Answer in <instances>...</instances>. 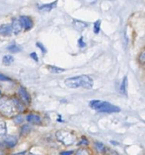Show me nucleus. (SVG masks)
Segmentation results:
<instances>
[{
    "label": "nucleus",
    "instance_id": "obj_1",
    "mask_svg": "<svg viewBox=\"0 0 145 155\" xmlns=\"http://www.w3.org/2000/svg\"><path fill=\"white\" fill-rule=\"evenodd\" d=\"M64 84L67 87L76 89V88H84V89H91L94 84L93 79L88 75H78L65 79Z\"/></svg>",
    "mask_w": 145,
    "mask_h": 155
},
{
    "label": "nucleus",
    "instance_id": "obj_2",
    "mask_svg": "<svg viewBox=\"0 0 145 155\" xmlns=\"http://www.w3.org/2000/svg\"><path fill=\"white\" fill-rule=\"evenodd\" d=\"M90 106L99 112V113H105V114H112V113H118L120 112V108L104 101L94 100L90 102Z\"/></svg>",
    "mask_w": 145,
    "mask_h": 155
},
{
    "label": "nucleus",
    "instance_id": "obj_3",
    "mask_svg": "<svg viewBox=\"0 0 145 155\" xmlns=\"http://www.w3.org/2000/svg\"><path fill=\"white\" fill-rule=\"evenodd\" d=\"M16 109L14 101L6 99V98H1L0 99V112L6 116H10L14 114L15 110Z\"/></svg>",
    "mask_w": 145,
    "mask_h": 155
},
{
    "label": "nucleus",
    "instance_id": "obj_4",
    "mask_svg": "<svg viewBox=\"0 0 145 155\" xmlns=\"http://www.w3.org/2000/svg\"><path fill=\"white\" fill-rule=\"evenodd\" d=\"M55 135H56L57 140L64 145H71L75 141V137L74 136V134L68 131L60 130V131L56 132Z\"/></svg>",
    "mask_w": 145,
    "mask_h": 155
},
{
    "label": "nucleus",
    "instance_id": "obj_5",
    "mask_svg": "<svg viewBox=\"0 0 145 155\" xmlns=\"http://www.w3.org/2000/svg\"><path fill=\"white\" fill-rule=\"evenodd\" d=\"M17 143V139L15 136H5L0 140V146L3 148H12Z\"/></svg>",
    "mask_w": 145,
    "mask_h": 155
},
{
    "label": "nucleus",
    "instance_id": "obj_6",
    "mask_svg": "<svg viewBox=\"0 0 145 155\" xmlns=\"http://www.w3.org/2000/svg\"><path fill=\"white\" fill-rule=\"evenodd\" d=\"M19 21H20V23L22 25V27L25 28V30H30L33 27V25H34L33 20L29 16H26V15L20 16Z\"/></svg>",
    "mask_w": 145,
    "mask_h": 155
},
{
    "label": "nucleus",
    "instance_id": "obj_7",
    "mask_svg": "<svg viewBox=\"0 0 145 155\" xmlns=\"http://www.w3.org/2000/svg\"><path fill=\"white\" fill-rule=\"evenodd\" d=\"M56 5H57V0H55V1L53 2V3H49V4H45V5H39L38 9H39L40 11L49 12V11L53 10L54 8H55V7H56Z\"/></svg>",
    "mask_w": 145,
    "mask_h": 155
},
{
    "label": "nucleus",
    "instance_id": "obj_8",
    "mask_svg": "<svg viewBox=\"0 0 145 155\" xmlns=\"http://www.w3.org/2000/svg\"><path fill=\"white\" fill-rule=\"evenodd\" d=\"M18 94H19V95H20V97H21V99H22L25 103H26V104H29V103H30V101H31L30 95H29V94L27 93V91H26L25 88L20 87V88H19V91H18Z\"/></svg>",
    "mask_w": 145,
    "mask_h": 155
},
{
    "label": "nucleus",
    "instance_id": "obj_9",
    "mask_svg": "<svg viewBox=\"0 0 145 155\" xmlns=\"http://www.w3.org/2000/svg\"><path fill=\"white\" fill-rule=\"evenodd\" d=\"M12 34L11 25H2L0 26V35L3 36H9Z\"/></svg>",
    "mask_w": 145,
    "mask_h": 155
},
{
    "label": "nucleus",
    "instance_id": "obj_10",
    "mask_svg": "<svg viewBox=\"0 0 145 155\" xmlns=\"http://www.w3.org/2000/svg\"><path fill=\"white\" fill-rule=\"evenodd\" d=\"M11 27H12V32L14 33V34H18L21 30H22V25H21V23H20V21L19 20H17V19H15V20H13V23H12V25H11Z\"/></svg>",
    "mask_w": 145,
    "mask_h": 155
},
{
    "label": "nucleus",
    "instance_id": "obj_11",
    "mask_svg": "<svg viewBox=\"0 0 145 155\" xmlns=\"http://www.w3.org/2000/svg\"><path fill=\"white\" fill-rule=\"evenodd\" d=\"M26 120L29 123H32L34 124H41V118L36 114H29L26 116Z\"/></svg>",
    "mask_w": 145,
    "mask_h": 155
},
{
    "label": "nucleus",
    "instance_id": "obj_12",
    "mask_svg": "<svg viewBox=\"0 0 145 155\" xmlns=\"http://www.w3.org/2000/svg\"><path fill=\"white\" fill-rule=\"evenodd\" d=\"M73 25L75 27V29H77L78 31H82L83 29H84L86 26H88L87 23H84L83 21H79V20H74L73 21Z\"/></svg>",
    "mask_w": 145,
    "mask_h": 155
},
{
    "label": "nucleus",
    "instance_id": "obj_13",
    "mask_svg": "<svg viewBox=\"0 0 145 155\" xmlns=\"http://www.w3.org/2000/svg\"><path fill=\"white\" fill-rule=\"evenodd\" d=\"M47 68H48V70H49L51 73H53V74H60V73H63V72L64 71V69L56 67V66H54V65H48Z\"/></svg>",
    "mask_w": 145,
    "mask_h": 155
},
{
    "label": "nucleus",
    "instance_id": "obj_14",
    "mask_svg": "<svg viewBox=\"0 0 145 155\" xmlns=\"http://www.w3.org/2000/svg\"><path fill=\"white\" fill-rule=\"evenodd\" d=\"M14 62V57L10 54H7V55H5L3 57V64L5 65H9L11 64L12 63Z\"/></svg>",
    "mask_w": 145,
    "mask_h": 155
},
{
    "label": "nucleus",
    "instance_id": "obj_15",
    "mask_svg": "<svg viewBox=\"0 0 145 155\" xmlns=\"http://www.w3.org/2000/svg\"><path fill=\"white\" fill-rule=\"evenodd\" d=\"M6 134V124L5 123L0 119V136H4Z\"/></svg>",
    "mask_w": 145,
    "mask_h": 155
},
{
    "label": "nucleus",
    "instance_id": "obj_16",
    "mask_svg": "<svg viewBox=\"0 0 145 155\" xmlns=\"http://www.w3.org/2000/svg\"><path fill=\"white\" fill-rule=\"evenodd\" d=\"M127 77L125 76L122 82V84H121V92L124 94H126V90H127Z\"/></svg>",
    "mask_w": 145,
    "mask_h": 155
},
{
    "label": "nucleus",
    "instance_id": "obj_17",
    "mask_svg": "<svg viewBox=\"0 0 145 155\" xmlns=\"http://www.w3.org/2000/svg\"><path fill=\"white\" fill-rule=\"evenodd\" d=\"M100 29H101V21L97 20L94 24V34H99Z\"/></svg>",
    "mask_w": 145,
    "mask_h": 155
},
{
    "label": "nucleus",
    "instance_id": "obj_18",
    "mask_svg": "<svg viewBox=\"0 0 145 155\" xmlns=\"http://www.w3.org/2000/svg\"><path fill=\"white\" fill-rule=\"evenodd\" d=\"M10 52H12V53H17V52H19L20 51V48H19V46H17L15 44H12L10 46H8V48H7Z\"/></svg>",
    "mask_w": 145,
    "mask_h": 155
},
{
    "label": "nucleus",
    "instance_id": "obj_19",
    "mask_svg": "<svg viewBox=\"0 0 145 155\" xmlns=\"http://www.w3.org/2000/svg\"><path fill=\"white\" fill-rule=\"evenodd\" d=\"M95 146H96L98 152H100V153H104L105 151V147H104V145L102 143H96Z\"/></svg>",
    "mask_w": 145,
    "mask_h": 155
},
{
    "label": "nucleus",
    "instance_id": "obj_20",
    "mask_svg": "<svg viewBox=\"0 0 145 155\" xmlns=\"http://www.w3.org/2000/svg\"><path fill=\"white\" fill-rule=\"evenodd\" d=\"M139 62L141 64H144L145 63V52L144 51H142V53L140 54L139 55V58H138Z\"/></svg>",
    "mask_w": 145,
    "mask_h": 155
},
{
    "label": "nucleus",
    "instance_id": "obj_21",
    "mask_svg": "<svg viewBox=\"0 0 145 155\" xmlns=\"http://www.w3.org/2000/svg\"><path fill=\"white\" fill-rule=\"evenodd\" d=\"M75 155H89V153L85 149H80L76 152Z\"/></svg>",
    "mask_w": 145,
    "mask_h": 155
},
{
    "label": "nucleus",
    "instance_id": "obj_22",
    "mask_svg": "<svg viewBox=\"0 0 145 155\" xmlns=\"http://www.w3.org/2000/svg\"><path fill=\"white\" fill-rule=\"evenodd\" d=\"M36 46H37V47H39V48L41 49V51H42L44 54H45V53H46V48H45V47H44L41 43H40V42H37V43H36Z\"/></svg>",
    "mask_w": 145,
    "mask_h": 155
},
{
    "label": "nucleus",
    "instance_id": "obj_23",
    "mask_svg": "<svg viewBox=\"0 0 145 155\" xmlns=\"http://www.w3.org/2000/svg\"><path fill=\"white\" fill-rule=\"evenodd\" d=\"M78 45L80 46V47H84L86 45H85V43L84 42V39H83V37H80V39L78 40Z\"/></svg>",
    "mask_w": 145,
    "mask_h": 155
},
{
    "label": "nucleus",
    "instance_id": "obj_24",
    "mask_svg": "<svg viewBox=\"0 0 145 155\" xmlns=\"http://www.w3.org/2000/svg\"><path fill=\"white\" fill-rule=\"evenodd\" d=\"M30 57L31 58H33V60L34 61H35V62H38V56H37V54H36V53H31L30 54Z\"/></svg>",
    "mask_w": 145,
    "mask_h": 155
},
{
    "label": "nucleus",
    "instance_id": "obj_25",
    "mask_svg": "<svg viewBox=\"0 0 145 155\" xmlns=\"http://www.w3.org/2000/svg\"><path fill=\"white\" fill-rule=\"evenodd\" d=\"M0 81H11V79L2 74H0Z\"/></svg>",
    "mask_w": 145,
    "mask_h": 155
},
{
    "label": "nucleus",
    "instance_id": "obj_26",
    "mask_svg": "<svg viewBox=\"0 0 145 155\" xmlns=\"http://www.w3.org/2000/svg\"><path fill=\"white\" fill-rule=\"evenodd\" d=\"M106 155H118L115 152H114V151H110L109 153H107V154Z\"/></svg>",
    "mask_w": 145,
    "mask_h": 155
},
{
    "label": "nucleus",
    "instance_id": "obj_27",
    "mask_svg": "<svg viewBox=\"0 0 145 155\" xmlns=\"http://www.w3.org/2000/svg\"><path fill=\"white\" fill-rule=\"evenodd\" d=\"M5 151H4L3 147H1V146H0V155H5Z\"/></svg>",
    "mask_w": 145,
    "mask_h": 155
},
{
    "label": "nucleus",
    "instance_id": "obj_28",
    "mask_svg": "<svg viewBox=\"0 0 145 155\" xmlns=\"http://www.w3.org/2000/svg\"><path fill=\"white\" fill-rule=\"evenodd\" d=\"M72 152H64V153H62L61 155H72Z\"/></svg>",
    "mask_w": 145,
    "mask_h": 155
},
{
    "label": "nucleus",
    "instance_id": "obj_29",
    "mask_svg": "<svg viewBox=\"0 0 145 155\" xmlns=\"http://www.w3.org/2000/svg\"><path fill=\"white\" fill-rule=\"evenodd\" d=\"M28 155H35V154H33V153H29Z\"/></svg>",
    "mask_w": 145,
    "mask_h": 155
}]
</instances>
